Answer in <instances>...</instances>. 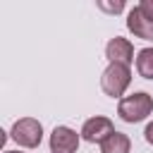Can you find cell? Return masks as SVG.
<instances>
[{"label": "cell", "instance_id": "1", "mask_svg": "<svg viewBox=\"0 0 153 153\" xmlns=\"http://www.w3.org/2000/svg\"><path fill=\"white\" fill-rule=\"evenodd\" d=\"M151 112H153V98H151L146 91L124 96V98L120 100V105H117V115H120L124 122H129V124L146 120Z\"/></svg>", "mask_w": 153, "mask_h": 153}, {"label": "cell", "instance_id": "7", "mask_svg": "<svg viewBox=\"0 0 153 153\" xmlns=\"http://www.w3.org/2000/svg\"><path fill=\"white\" fill-rule=\"evenodd\" d=\"M127 29H129L134 36L143 38V41H153V19H148V17L139 10V5L129 10V14H127Z\"/></svg>", "mask_w": 153, "mask_h": 153}, {"label": "cell", "instance_id": "9", "mask_svg": "<svg viewBox=\"0 0 153 153\" xmlns=\"http://www.w3.org/2000/svg\"><path fill=\"white\" fill-rule=\"evenodd\" d=\"M136 72L153 81V48H141L136 53Z\"/></svg>", "mask_w": 153, "mask_h": 153}, {"label": "cell", "instance_id": "8", "mask_svg": "<svg viewBox=\"0 0 153 153\" xmlns=\"http://www.w3.org/2000/svg\"><path fill=\"white\" fill-rule=\"evenodd\" d=\"M129 151H131L129 136L122 134V131H117V129L100 143V153H129Z\"/></svg>", "mask_w": 153, "mask_h": 153}, {"label": "cell", "instance_id": "4", "mask_svg": "<svg viewBox=\"0 0 153 153\" xmlns=\"http://www.w3.org/2000/svg\"><path fill=\"white\" fill-rule=\"evenodd\" d=\"M112 131H115V124H112L108 117L96 115V117H91V120L84 122V127H81V139L88 141V143H103Z\"/></svg>", "mask_w": 153, "mask_h": 153}, {"label": "cell", "instance_id": "10", "mask_svg": "<svg viewBox=\"0 0 153 153\" xmlns=\"http://www.w3.org/2000/svg\"><path fill=\"white\" fill-rule=\"evenodd\" d=\"M98 7H100V10H105V12H112V14H117V12H122V10H124V2H122V0H117V2H110V5H108V2H98Z\"/></svg>", "mask_w": 153, "mask_h": 153}, {"label": "cell", "instance_id": "6", "mask_svg": "<svg viewBox=\"0 0 153 153\" xmlns=\"http://www.w3.org/2000/svg\"><path fill=\"white\" fill-rule=\"evenodd\" d=\"M105 57L110 62H120V65H131L134 62V45L129 38H122V36H115L108 41L105 45Z\"/></svg>", "mask_w": 153, "mask_h": 153}, {"label": "cell", "instance_id": "5", "mask_svg": "<svg viewBox=\"0 0 153 153\" xmlns=\"http://www.w3.org/2000/svg\"><path fill=\"white\" fill-rule=\"evenodd\" d=\"M81 134L69 127H55L50 131V153H76Z\"/></svg>", "mask_w": 153, "mask_h": 153}, {"label": "cell", "instance_id": "12", "mask_svg": "<svg viewBox=\"0 0 153 153\" xmlns=\"http://www.w3.org/2000/svg\"><path fill=\"white\" fill-rule=\"evenodd\" d=\"M143 136H146V141L153 146V122H148V124H146V129H143Z\"/></svg>", "mask_w": 153, "mask_h": 153}, {"label": "cell", "instance_id": "13", "mask_svg": "<svg viewBox=\"0 0 153 153\" xmlns=\"http://www.w3.org/2000/svg\"><path fill=\"white\" fill-rule=\"evenodd\" d=\"M5 153H22V151H5Z\"/></svg>", "mask_w": 153, "mask_h": 153}, {"label": "cell", "instance_id": "11", "mask_svg": "<svg viewBox=\"0 0 153 153\" xmlns=\"http://www.w3.org/2000/svg\"><path fill=\"white\" fill-rule=\"evenodd\" d=\"M139 10H141L148 19H153V0H141V2H139Z\"/></svg>", "mask_w": 153, "mask_h": 153}, {"label": "cell", "instance_id": "2", "mask_svg": "<svg viewBox=\"0 0 153 153\" xmlns=\"http://www.w3.org/2000/svg\"><path fill=\"white\" fill-rule=\"evenodd\" d=\"M131 84V69L127 65H120V62H110L100 76V86L105 91V96L110 98H120Z\"/></svg>", "mask_w": 153, "mask_h": 153}, {"label": "cell", "instance_id": "3", "mask_svg": "<svg viewBox=\"0 0 153 153\" xmlns=\"http://www.w3.org/2000/svg\"><path fill=\"white\" fill-rule=\"evenodd\" d=\"M10 136H12V141H17L24 148H36L43 141V124L33 117H22L12 124Z\"/></svg>", "mask_w": 153, "mask_h": 153}]
</instances>
